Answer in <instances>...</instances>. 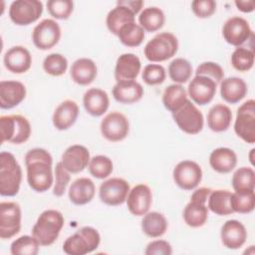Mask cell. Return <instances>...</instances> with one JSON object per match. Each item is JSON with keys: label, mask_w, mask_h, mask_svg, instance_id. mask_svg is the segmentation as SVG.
Returning <instances> with one entry per match:
<instances>
[{"label": "cell", "mask_w": 255, "mask_h": 255, "mask_svg": "<svg viewBox=\"0 0 255 255\" xmlns=\"http://www.w3.org/2000/svg\"><path fill=\"white\" fill-rule=\"evenodd\" d=\"M46 5L50 15L59 20L68 19L74 10V3L71 0H49Z\"/></svg>", "instance_id": "obj_45"}, {"label": "cell", "mask_w": 255, "mask_h": 255, "mask_svg": "<svg viewBox=\"0 0 255 255\" xmlns=\"http://www.w3.org/2000/svg\"><path fill=\"white\" fill-rule=\"evenodd\" d=\"M43 69L47 74L53 77L62 76L68 69V60L62 54L52 53L44 59Z\"/></svg>", "instance_id": "obj_44"}, {"label": "cell", "mask_w": 255, "mask_h": 255, "mask_svg": "<svg viewBox=\"0 0 255 255\" xmlns=\"http://www.w3.org/2000/svg\"><path fill=\"white\" fill-rule=\"evenodd\" d=\"M128 211L135 216H143L148 212L152 203V193L150 188L143 183L133 186L127 197Z\"/></svg>", "instance_id": "obj_18"}, {"label": "cell", "mask_w": 255, "mask_h": 255, "mask_svg": "<svg viewBox=\"0 0 255 255\" xmlns=\"http://www.w3.org/2000/svg\"><path fill=\"white\" fill-rule=\"evenodd\" d=\"M232 187L235 191L254 190L255 187V171L251 167H239L232 175Z\"/></svg>", "instance_id": "obj_40"}, {"label": "cell", "mask_w": 255, "mask_h": 255, "mask_svg": "<svg viewBox=\"0 0 255 255\" xmlns=\"http://www.w3.org/2000/svg\"><path fill=\"white\" fill-rule=\"evenodd\" d=\"M40 246L33 235H23L12 242L10 251L13 255H37Z\"/></svg>", "instance_id": "obj_41"}, {"label": "cell", "mask_w": 255, "mask_h": 255, "mask_svg": "<svg viewBox=\"0 0 255 255\" xmlns=\"http://www.w3.org/2000/svg\"><path fill=\"white\" fill-rule=\"evenodd\" d=\"M187 96L186 90L181 85H169L163 92L162 104L167 111L174 113L186 103Z\"/></svg>", "instance_id": "obj_35"}, {"label": "cell", "mask_w": 255, "mask_h": 255, "mask_svg": "<svg viewBox=\"0 0 255 255\" xmlns=\"http://www.w3.org/2000/svg\"><path fill=\"white\" fill-rule=\"evenodd\" d=\"M220 237L222 244L228 249L241 248L247 239V231L245 226L238 220H227L221 227Z\"/></svg>", "instance_id": "obj_20"}, {"label": "cell", "mask_w": 255, "mask_h": 255, "mask_svg": "<svg viewBox=\"0 0 255 255\" xmlns=\"http://www.w3.org/2000/svg\"><path fill=\"white\" fill-rule=\"evenodd\" d=\"M53 158L50 152L44 148L30 149L25 155L27 169V181L36 192H45L54 183L52 171Z\"/></svg>", "instance_id": "obj_1"}, {"label": "cell", "mask_w": 255, "mask_h": 255, "mask_svg": "<svg viewBox=\"0 0 255 255\" xmlns=\"http://www.w3.org/2000/svg\"><path fill=\"white\" fill-rule=\"evenodd\" d=\"M100 129L102 135L109 141H121L128 134V120L120 112H112L102 120Z\"/></svg>", "instance_id": "obj_12"}, {"label": "cell", "mask_w": 255, "mask_h": 255, "mask_svg": "<svg viewBox=\"0 0 255 255\" xmlns=\"http://www.w3.org/2000/svg\"><path fill=\"white\" fill-rule=\"evenodd\" d=\"M100 242L101 236L98 230L91 226H84L65 240L63 250L68 255H85L95 251Z\"/></svg>", "instance_id": "obj_4"}, {"label": "cell", "mask_w": 255, "mask_h": 255, "mask_svg": "<svg viewBox=\"0 0 255 255\" xmlns=\"http://www.w3.org/2000/svg\"><path fill=\"white\" fill-rule=\"evenodd\" d=\"M231 207L233 212L247 214L254 210V190H239L231 193Z\"/></svg>", "instance_id": "obj_37"}, {"label": "cell", "mask_w": 255, "mask_h": 255, "mask_svg": "<svg viewBox=\"0 0 255 255\" xmlns=\"http://www.w3.org/2000/svg\"><path fill=\"white\" fill-rule=\"evenodd\" d=\"M175 184L184 190H192L202 179V170L198 163L192 160L179 161L172 172Z\"/></svg>", "instance_id": "obj_13"}, {"label": "cell", "mask_w": 255, "mask_h": 255, "mask_svg": "<svg viewBox=\"0 0 255 255\" xmlns=\"http://www.w3.org/2000/svg\"><path fill=\"white\" fill-rule=\"evenodd\" d=\"M22 169L15 156L8 151L0 153V194L15 196L21 185Z\"/></svg>", "instance_id": "obj_3"}, {"label": "cell", "mask_w": 255, "mask_h": 255, "mask_svg": "<svg viewBox=\"0 0 255 255\" xmlns=\"http://www.w3.org/2000/svg\"><path fill=\"white\" fill-rule=\"evenodd\" d=\"M192 74L191 64L183 58H176L172 60L168 66V76L175 84L186 83Z\"/></svg>", "instance_id": "obj_38"}, {"label": "cell", "mask_w": 255, "mask_h": 255, "mask_svg": "<svg viewBox=\"0 0 255 255\" xmlns=\"http://www.w3.org/2000/svg\"><path fill=\"white\" fill-rule=\"evenodd\" d=\"M79 116V107L76 102L66 100L62 102L54 111L53 125L59 130L70 128L77 121Z\"/></svg>", "instance_id": "obj_24"}, {"label": "cell", "mask_w": 255, "mask_h": 255, "mask_svg": "<svg viewBox=\"0 0 255 255\" xmlns=\"http://www.w3.org/2000/svg\"><path fill=\"white\" fill-rule=\"evenodd\" d=\"M145 255H170L172 254V247L169 242L165 240H154L147 244Z\"/></svg>", "instance_id": "obj_50"}, {"label": "cell", "mask_w": 255, "mask_h": 255, "mask_svg": "<svg viewBox=\"0 0 255 255\" xmlns=\"http://www.w3.org/2000/svg\"><path fill=\"white\" fill-rule=\"evenodd\" d=\"M166 73L164 68L159 64H148L143 68L141 78L146 85L155 86L162 84L165 80Z\"/></svg>", "instance_id": "obj_46"}, {"label": "cell", "mask_w": 255, "mask_h": 255, "mask_svg": "<svg viewBox=\"0 0 255 255\" xmlns=\"http://www.w3.org/2000/svg\"><path fill=\"white\" fill-rule=\"evenodd\" d=\"M88 167H89L90 173L94 177L99 179H104V178H107L109 175H111L114 169V164L110 157L99 154V155L93 156L90 159Z\"/></svg>", "instance_id": "obj_42"}, {"label": "cell", "mask_w": 255, "mask_h": 255, "mask_svg": "<svg viewBox=\"0 0 255 255\" xmlns=\"http://www.w3.org/2000/svg\"><path fill=\"white\" fill-rule=\"evenodd\" d=\"M235 133L247 143L255 142V101L243 103L237 110L234 123Z\"/></svg>", "instance_id": "obj_8"}, {"label": "cell", "mask_w": 255, "mask_h": 255, "mask_svg": "<svg viewBox=\"0 0 255 255\" xmlns=\"http://www.w3.org/2000/svg\"><path fill=\"white\" fill-rule=\"evenodd\" d=\"M83 104L88 114L93 117H101L108 111L110 99L107 92L104 90L92 88L85 93L83 97Z\"/></svg>", "instance_id": "obj_25"}, {"label": "cell", "mask_w": 255, "mask_h": 255, "mask_svg": "<svg viewBox=\"0 0 255 255\" xmlns=\"http://www.w3.org/2000/svg\"><path fill=\"white\" fill-rule=\"evenodd\" d=\"M254 151H255V149L254 148H252L251 150H250V154H249V158H250V162L252 163V164H254V160H253V153H254Z\"/></svg>", "instance_id": "obj_53"}, {"label": "cell", "mask_w": 255, "mask_h": 255, "mask_svg": "<svg viewBox=\"0 0 255 255\" xmlns=\"http://www.w3.org/2000/svg\"><path fill=\"white\" fill-rule=\"evenodd\" d=\"M64 223L65 219L60 211L47 209L39 215L32 228V235L41 246H50L59 237Z\"/></svg>", "instance_id": "obj_2"}, {"label": "cell", "mask_w": 255, "mask_h": 255, "mask_svg": "<svg viewBox=\"0 0 255 255\" xmlns=\"http://www.w3.org/2000/svg\"><path fill=\"white\" fill-rule=\"evenodd\" d=\"M90 159V152L86 146L73 144L64 151L61 162L70 173H79L89 165Z\"/></svg>", "instance_id": "obj_19"}, {"label": "cell", "mask_w": 255, "mask_h": 255, "mask_svg": "<svg viewBox=\"0 0 255 255\" xmlns=\"http://www.w3.org/2000/svg\"><path fill=\"white\" fill-rule=\"evenodd\" d=\"M209 164L216 172L229 173L237 164V155L231 148L217 147L209 155Z\"/></svg>", "instance_id": "obj_30"}, {"label": "cell", "mask_w": 255, "mask_h": 255, "mask_svg": "<svg viewBox=\"0 0 255 255\" xmlns=\"http://www.w3.org/2000/svg\"><path fill=\"white\" fill-rule=\"evenodd\" d=\"M168 223L163 214L157 211L147 212L141 219V230L142 232L150 237L157 238L162 236L167 229Z\"/></svg>", "instance_id": "obj_33"}, {"label": "cell", "mask_w": 255, "mask_h": 255, "mask_svg": "<svg viewBox=\"0 0 255 255\" xmlns=\"http://www.w3.org/2000/svg\"><path fill=\"white\" fill-rule=\"evenodd\" d=\"M43 13V3L38 0H16L9 8L11 21L18 26H26L36 22Z\"/></svg>", "instance_id": "obj_10"}, {"label": "cell", "mask_w": 255, "mask_h": 255, "mask_svg": "<svg viewBox=\"0 0 255 255\" xmlns=\"http://www.w3.org/2000/svg\"><path fill=\"white\" fill-rule=\"evenodd\" d=\"M5 68L14 74L26 73L32 65V56L25 47L14 46L7 50L3 58Z\"/></svg>", "instance_id": "obj_21"}, {"label": "cell", "mask_w": 255, "mask_h": 255, "mask_svg": "<svg viewBox=\"0 0 255 255\" xmlns=\"http://www.w3.org/2000/svg\"><path fill=\"white\" fill-rule=\"evenodd\" d=\"M26 97V87L18 81L0 82V108L12 109L21 104Z\"/></svg>", "instance_id": "obj_22"}, {"label": "cell", "mask_w": 255, "mask_h": 255, "mask_svg": "<svg viewBox=\"0 0 255 255\" xmlns=\"http://www.w3.org/2000/svg\"><path fill=\"white\" fill-rule=\"evenodd\" d=\"M217 84L205 76H195L188 84L187 94L191 101L199 106L209 104L216 94Z\"/></svg>", "instance_id": "obj_17"}, {"label": "cell", "mask_w": 255, "mask_h": 255, "mask_svg": "<svg viewBox=\"0 0 255 255\" xmlns=\"http://www.w3.org/2000/svg\"><path fill=\"white\" fill-rule=\"evenodd\" d=\"M143 96V88L137 82L120 81L113 88L114 99L121 104H133L138 102Z\"/></svg>", "instance_id": "obj_27"}, {"label": "cell", "mask_w": 255, "mask_h": 255, "mask_svg": "<svg viewBox=\"0 0 255 255\" xmlns=\"http://www.w3.org/2000/svg\"><path fill=\"white\" fill-rule=\"evenodd\" d=\"M232 121V112L228 106L223 104L214 105L207 114V126L215 132L228 129Z\"/></svg>", "instance_id": "obj_31"}, {"label": "cell", "mask_w": 255, "mask_h": 255, "mask_svg": "<svg viewBox=\"0 0 255 255\" xmlns=\"http://www.w3.org/2000/svg\"><path fill=\"white\" fill-rule=\"evenodd\" d=\"M96 186L92 179L88 177L77 178L70 185L69 198L75 205H85L91 202L95 196Z\"/></svg>", "instance_id": "obj_28"}, {"label": "cell", "mask_w": 255, "mask_h": 255, "mask_svg": "<svg viewBox=\"0 0 255 255\" xmlns=\"http://www.w3.org/2000/svg\"><path fill=\"white\" fill-rule=\"evenodd\" d=\"M207 207L213 213L220 216L233 213L231 207V192L227 189L211 190L207 199Z\"/></svg>", "instance_id": "obj_34"}, {"label": "cell", "mask_w": 255, "mask_h": 255, "mask_svg": "<svg viewBox=\"0 0 255 255\" xmlns=\"http://www.w3.org/2000/svg\"><path fill=\"white\" fill-rule=\"evenodd\" d=\"M118 37L122 44L127 47H138L144 39V30L135 22L124 26Z\"/></svg>", "instance_id": "obj_39"}, {"label": "cell", "mask_w": 255, "mask_h": 255, "mask_svg": "<svg viewBox=\"0 0 255 255\" xmlns=\"http://www.w3.org/2000/svg\"><path fill=\"white\" fill-rule=\"evenodd\" d=\"M234 3L237 9L243 13H251L255 9V2L253 0H247V1L236 0Z\"/></svg>", "instance_id": "obj_52"}, {"label": "cell", "mask_w": 255, "mask_h": 255, "mask_svg": "<svg viewBox=\"0 0 255 255\" xmlns=\"http://www.w3.org/2000/svg\"><path fill=\"white\" fill-rule=\"evenodd\" d=\"M21 208L13 201L0 203V237L10 239L19 233L21 229Z\"/></svg>", "instance_id": "obj_11"}, {"label": "cell", "mask_w": 255, "mask_h": 255, "mask_svg": "<svg viewBox=\"0 0 255 255\" xmlns=\"http://www.w3.org/2000/svg\"><path fill=\"white\" fill-rule=\"evenodd\" d=\"M129 192L128 182L120 177H112L104 181L99 190L100 199L107 205L117 206L123 204Z\"/></svg>", "instance_id": "obj_15"}, {"label": "cell", "mask_w": 255, "mask_h": 255, "mask_svg": "<svg viewBox=\"0 0 255 255\" xmlns=\"http://www.w3.org/2000/svg\"><path fill=\"white\" fill-rule=\"evenodd\" d=\"M98 74V68L95 62L89 58H80L76 60L70 69L72 80L81 86H88L94 82Z\"/></svg>", "instance_id": "obj_26"}, {"label": "cell", "mask_w": 255, "mask_h": 255, "mask_svg": "<svg viewBox=\"0 0 255 255\" xmlns=\"http://www.w3.org/2000/svg\"><path fill=\"white\" fill-rule=\"evenodd\" d=\"M248 88L244 80L238 77H229L220 82V96L229 104H236L243 100Z\"/></svg>", "instance_id": "obj_29"}, {"label": "cell", "mask_w": 255, "mask_h": 255, "mask_svg": "<svg viewBox=\"0 0 255 255\" xmlns=\"http://www.w3.org/2000/svg\"><path fill=\"white\" fill-rule=\"evenodd\" d=\"M205 76L212 79L216 84L220 83L224 77V71L221 66L214 62H203L195 71V76Z\"/></svg>", "instance_id": "obj_48"}, {"label": "cell", "mask_w": 255, "mask_h": 255, "mask_svg": "<svg viewBox=\"0 0 255 255\" xmlns=\"http://www.w3.org/2000/svg\"><path fill=\"white\" fill-rule=\"evenodd\" d=\"M165 22V16L157 7L144 8L138 16L139 26L146 32H155L161 29Z\"/></svg>", "instance_id": "obj_36"}, {"label": "cell", "mask_w": 255, "mask_h": 255, "mask_svg": "<svg viewBox=\"0 0 255 255\" xmlns=\"http://www.w3.org/2000/svg\"><path fill=\"white\" fill-rule=\"evenodd\" d=\"M61 38V28L53 19H44L32 32L34 45L40 50H49L56 46Z\"/></svg>", "instance_id": "obj_14"}, {"label": "cell", "mask_w": 255, "mask_h": 255, "mask_svg": "<svg viewBox=\"0 0 255 255\" xmlns=\"http://www.w3.org/2000/svg\"><path fill=\"white\" fill-rule=\"evenodd\" d=\"M191 10L198 18H208L216 11V2L213 0H194L191 2Z\"/></svg>", "instance_id": "obj_49"}, {"label": "cell", "mask_w": 255, "mask_h": 255, "mask_svg": "<svg viewBox=\"0 0 255 255\" xmlns=\"http://www.w3.org/2000/svg\"><path fill=\"white\" fill-rule=\"evenodd\" d=\"M211 192L210 188L199 187L191 194L190 201L183 209V220L192 228L203 226L208 218V207L206 202Z\"/></svg>", "instance_id": "obj_6"}, {"label": "cell", "mask_w": 255, "mask_h": 255, "mask_svg": "<svg viewBox=\"0 0 255 255\" xmlns=\"http://www.w3.org/2000/svg\"><path fill=\"white\" fill-rule=\"evenodd\" d=\"M143 4L144 3L141 0H121L117 2V5H123L128 7L134 13V15H136L141 10Z\"/></svg>", "instance_id": "obj_51"}, {"label": "cell", "mask_w": 255, "mask_h": 255, "mask_svg": "<svg viewBox=\"0 0 255 255\" xmlns=\"http://www.w3.org/2000/svg\"><path fill=\"white\" fill-rule=\"evenodd\" d=\"M172 118L179 129L185 133L197 134L203 128V115L189 100L179 110L172 113Z\"/></svg>", "instance_id": "obj_9"}, {"label": "cell", "mask_w": 255, "mask_h": 255, "mask_svg": "<svg viewBox=\"0 0 255 255\" xmlns=\"http://www.w3.org/2000/svg\"><path fill=\"white\" fill-rule=\"evenodd\" d=\"M222 36L228 44L241 47V45L253 37V32L247 20L239 16H234L226 20L223 24Z\"/></svg>", "instance_id": "obj_16"}, {"label": "cell", "mask_w": 255, "mask_h": 255, "mask_svg": "<svg viewBox=\"0 0 255 255\" xmlns=\"http://www.w3.org/2000/svg\"><path fill=\"white\" fill-rule=\"evenodd\" d=\"M141 68L139 58L132 53L121 55L116 63L115 79L120 81H133L139 74Z\"/></svg>", "instance_id": "obj_23"}, {"label": "cell", "mask_w": 255, "mask_h": 255, "mask_svg": "<svg viewBox=\"0 0 255 255\" xmlns=\"http://www.w3.org/2000/svg\"><path fill=\"white\" fill-rule=\"evenodd\" d=\"M135 19L134 13L128 7L123 5H117L107 15L106 24L109 31L118 36L120 30L130 23H133Z\"/></svg>", "instance_id": "obj_32"}, {"label": "cell", "mask_w": 255, "mask_h": 255, "mask_svg": "<svg viewBox=\"0 0 255 255\" xmlns=\"http://www.w3.org/2000/svg\"><path fill=\"white\" fill-rule=\"evenodd\" d=\"M1 143L9 141L20 144L27 141L31 135V125L21 115H10L0 117Z\"/></svg>", "instance_id": "obj_5"}, {"label": "cell", "mask_w": 255, "mask_h": 255, "mask_svg": "<svg viewBox=\"0 0 255 255\" xmlns=\"http://www.w3.org/2000/svg\"><path fill=\"white\" fill-rule=\"evenodd\" d=\"M255 54L253 50L237 47L231 55V65L238 72H247L254 65Z\"/></svg>", "instance_id": "obj_43"}, {"label": "cell", "mask_w": 255, "mask_h": 255, "mask_svg": "<svg viewBox=\"0 0 255 255\" xmlns=\"http://www.w3.org/2000/svg\"><path fill=\"white\" fill-rule=\"evenodd\" d=\"M71 180L70 172L63 166L62 162H58L55 167V182L53 188V194L55 196H62Z\"/></svg>", "instance_id": "obj_47"}, {"label": "cell", "mask_w": 255, "mask_h": 255, "mask_svg": "<svg viewBox=\"0 0 255 255\" xmlns=\"http://www.w3.org/2000/svg\"><path fill=\"white\" fill-rule=\"evenodd\" d=\"M178 50L177 38L169 32H162L155 35L149 40L143 53L145 58L150 62H163L172 58Z\"/></svg>", "instance_id": "obj_7"}]
</instances>
